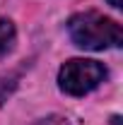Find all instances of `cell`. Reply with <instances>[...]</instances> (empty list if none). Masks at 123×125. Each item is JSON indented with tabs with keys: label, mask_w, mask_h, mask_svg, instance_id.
Wrapping results in <instances>:
<instances>
[{
	"label": "cell",
	"mask_w": 123,
	"mask_h": 125,
	"mask_svg": "<svg viewBox=\"0 0 123 125\" xmlns=\"http://www.w3.org/2000/svg\"><path fill=\"white\" fill-rule=\"evenodd\" d=\"M70 39L75 46L85 51H104L111 46H121L123 29L118 22L99 15V12H80L68 22Z\"/></svg>",
	"instance_id": "1"
},
{
	"label": "cell",
	"mask_w": 123,
	"mask_h": 125,
	"mask_svg": "<svg viewBox=\"0 0 123 125\" xmlns=\"http://www.w3.org/2000/svg\"><path fill=\"white\" fill-rule=\"evenodd\" d=\"M106 77V67L97 60L73 58L61 67L58 72V87L70 96H85L97 89Z\"/></svg>",
	"instance_id": "2"
},
{
	"label": "cell",
	"mask_w": 123,
	"mask_h": 125,
	"mask_svg": "<svg viewBox=\"0 0 123 125\" xmlns=\"http://www.w3.org/2000/svg\"><path fill=\"white\" fill-rule=\"evenodd\" d=\"M15 43V24L10 19H0V58Z\"/></svg>",
	"instance_id": "3"
},
{
	"label": "cell",
	"mask_w": 123,
	"mask_h": 125,
	"mask_svg": "<svg viewBox=\"0 0 123 125\" xmlns=\"http://www.w3.org/2000/svg\"><path fill=\"white\" fill-rule=\"evenodd\" d=\"M17 72H0V106L7 101V96L17 89Z\"/></svg>",
	"instance_id": "4"
},
{
	"label": "cell",
	"mask_w": 123,
	"mask_h": 125,
	"mask_svg": "<svg viewBox=\"0 0 123 125\" xmlns=\"http://www.w3.org/2000/svg\"><path fill=\"white\" fill-rule=\"evenodd\" d=\"M34 125H68V120L61 118V115H48V118H44V120H36Z\"/></svg>",
	"instance_id": "5"
},
{
	"label": "cell",
	"mask_w": 123,
	"mask_h": 125,
	"mask_svg": "<svg viewBox=\"0 0 123 125\" xmlns=\"http://www.w3.org/2000/svg\"><path fill=\"white\" fill-rule=\"evenodd\" d=\"M109 2H111L113 7H123V0H109Z\"/></svg>",
	"instance_id": "6"
}]
</instances>
